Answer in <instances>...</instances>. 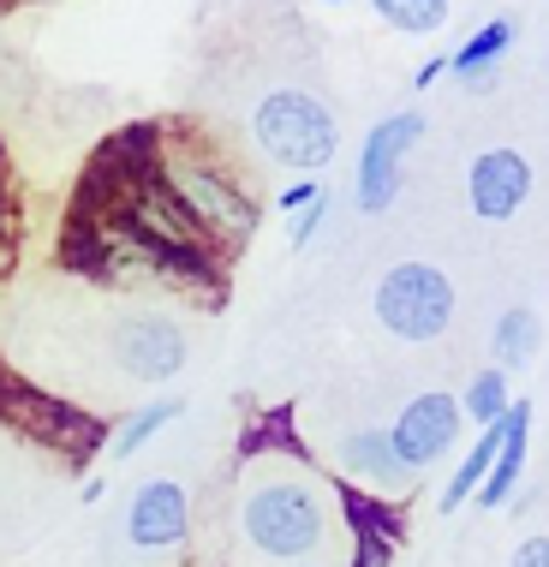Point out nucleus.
Listing matches in <instances>:
<instances>
[{"instance_id":"obj_1","label":"nucleus","mask_w":549,"mask_h":567,"mask_svg":"<svg viewBox=\"0 0 549 567\" xmlns=\"http://www.w3.org/2000/svg\"><path fill=\"white\" fill-rule=\"evenodd\" d=\"M239 538L281 567L311 561L329 538V496L304 472H269L239 496Z\"/></svg>"},{"instance_id":"obj_2","label":"nucleus","mask_w":549,"mask_h":567,"mask_svg":"<svg viewBox=\"0 0 549 567\" xmlns=\"http://www.w3.org/2000/svg\"><path fill=\"white\" fill-rule=\"evenodd\" d=\"M251 144L263 150L274 167H287V174H317V167H329L334 150H341V126H334V109L317 90L281 84L251 109Z\"/></svg>"},{"instance_id":"obj_3","label":"nucleus","mask_w":549,"mask_h":567,"mask_svg":"<svg viewBox=\"0 0 549 567\" xmlns=\"http://www.w3.org/2000/svg\"><path fill=\"white\" fill-rule=\"evenodd\" d=\"M156 174H162V186L186 204V216L197 221V234H204V239L246 245L257 234V221H263V216H257V197L239 186V179L227 174L216 156H204V150L174 144L156 162Z\"/></svg>"},{"instance_id":"obj_4","label":"nucleus","mask_w":549,"mask_h":567,"mask_svg":"<svg viewBox=\"0 0 549 567\" xmlns=\"http://www.w3.org/2000/svg\"><path fill=\"white\" fill-rule=\"evenodd\" d=\"M371 311H376V323L406 347L442 341L454 323V281L436 264H424V257H406V264L383 269V281H376V293H371Z\"/></svg>"},{"instance_id":"obj_5","label":"nucleus","mask_w":549,"mask_h":567,"mask_svg":"<svg viewBox=\"0 0 549 567\" xmlns=\"http://www.w3.org/2000/svg\"><path fill=\"white\" fill-rule=\"evenodd\" d=\"M418 137H424V114L418 109H401V114H389V120H376L371 132H364V144H359V174H353V204L364 209V216H383V209L401 197V167L406 156L418 150Z\"/></svg>"},{"instance_id":"obj_6","label":"nucleus","mask_w":549,"mask_h":567,"mask_svg":"<svg viewBox=\"0 0 549 567\" xmlns=\"http://www.w3.org/2000/svg\"><path fill=\"white\" fill-rule=\"evenodd\" d=\"M460 431H466L460 394L431 389V394H412V401L394 412L389 442H394V454H401V466H406V472H431V466H442V460L454 454Z\"/></svg>"},{"instance_id":"obj_7","label":"nucleus","mask_w":549,"mask_h":567,"mask_svg":"<svg viewBox=\"0 0 549 567\" xmlns=\"http://www.w3.org/2000/svg\"><path fill=\"white\" fill-rule=\"evenodd\" d=\"M0 419L19 424L24 436L49 442L54 454H90L102 442V424L90 412L54 401V394L30 389V382H0Z\"/></svg>"},{"instance_id":"obj_8","label":"nucleus","mask_w":549,"mask_h":567,"mask_svg":"<svg viewBox=\"0 0 549 567\" xmlns=\"http://www.w3.org/2000/svg\"><path fill=\"white\" fill-rule=\"evenodd\" d=\"M114 364L137 382H174L186 371V329L162 311H137L114 323Z\"/></svg>"},{"instance_id":"obj_9","label":"nucleus","mask_w":549,"mask_h":567,"mask_svg":"<svg viewBox=\"0 0 549 567\" xmlns=\"http://www.w3.org/2000/svg\"><path fill=\"white\" fill-rule=\"evenodd\" d=\"M191 538V496L179 478H149L132 489L126 544L132 549H179Z\"/></svg>"},{"instance_id":"obj_10","label":"nucleus","mask_w":549,"mask_h":567,"mask_svg":"<svg viewBox=\"0 0 549 567\" xmlns=\"http://www.w3.org/2000/svg\"><path fill=\"white\" fill-rule=\"evenodd\" d=\"M526 197H531V162L520 150H484V156L466 167V204L478 221L520 216Z\"/></svg>"},{"instance_id":"obj_11","label":"nucleus","mask_w":549,"mask_h":567,"mask_svg":"<svg viewBox=\"0 0 549 567\" xmlns=\"http://www.w3.org/2000/svg\"><path fill=\"white\" fill-rule=\"evenodd\" d=\"M334 460H341V478H353L364 489H376V496H401V489L412 484V472L401 466V454H394L389 431H353L341 436V449H334Z\"/></svg>"},{"instance_id":"obj_12","label":"nucleus","mask_w":549,"mask_h":567,"mask_svg":"<svg viewBox=\"0 0 549 567\" xmlns=\"http://www.w3.org/2000/svg\"><path fill=\"white\" fill-rule=\"evenodd\" d=\"M501 454H496V466H490V478H484L478 489V508H501V502L520 489L526 478V449H531V401H514L508 406V419H501Z\"/></svg>"},{"instance_id":"obj_13","label":"nucleus","mask_w":549,"mask_h":567,"mask_svg":"<svg viewBox=\"0 0 549 567\" xmlns=\"http://www.w3.org/2000/svg\"><path fill=\"white\" fill-rule=\"evenodd\" d=\"M501 419H508V412H501ZM501 424H490V431H478V442H472V449L454 460V472H448V484H442V502L436 508L442 514H460L472 496H478L484 489V478H490V466H496V454H501Z\"/></svg>"},{"instance_id":"obj_14","label":"nucleus","mask_w":549,"mask_h":567,"mask_svg":"<svg viewBox=\"0 0 549 567\" xmlns=\"http://www.w3.org/2000/svg\"><path fill=\"white\" fill-rule=\"evenodd\" d=\"M543 347V317L531 311V305H514V311L496 317V334H490V352H496V371H526L531 359H538Z\"/></svg>"},{"instance_id":"obj_15","label":"nucleus","mask_w":549,"mask_h":567,"mask_svg":"<svg viewBox=\"0 0 549 567\" xmlns=\"http://www.w3.org/2000/svg\"><path fill=\"white\" fill-rule=\"evenodd\" d=\"M514 37H520V24H514V19L478 24V30L460 42V49L448 54V72H460V79H472V72H496V60L514 49Z\"/></svg>"},{"instance_id":"obj_16","label":"nucleus","mask_w":549,"mask_h":567,"mask_svg":"<svg viewBox=\"0 0 549 567\" xmlns=\"http://www.w3.org/2000/svg\"><path fill=\"white\" fill-rule=\"evenodd\" d=\"M179 412H186V406H179L174 394H167V401H149V406L126 412V419H120V431H114V442H108V449H114L120 460H132L137 449H149V442H156V436L167 431V424L179 419Z\"/></svg>"},{"instance_id":"obj_17","label":"nucleus","mask_w":549,"mask_h":567,"mask_svg":"<svg viewBox=\"0 0 549 567\" xmlns=\"http://www.w3.org/2000/svg\"><path fill=\"white\" fill-rule=\"evenodd\" d=\"M508 406H514V394H508V377H501L496 364H484V371L466 382V394H460L466 424H478V431H490V424H501V412H508Z\"/></svg>"},{"instance_id":"obj_18","label":"nucleus","mask_w":549,"mask_h":567,"mask_svg":"<svg viewBox=\"0 0 549 567\" xmlns=\"http://www.w3.org/2000/svg\"><path fill=\"white\" fill-rule=\"evenodd\" d=\"M371 12L389 30H401V37H431V30L448 19V0H376Z\"/></svg>"},{"instance_id":"obj_19","label":"nucleus","mask_w":549,"mask_h":567,"mask_svg":"<svg viewBox=\"0 0 549 567\" xmlns=\"http://www.w3.org/2000/svg\"><path fill=\"white\" fill-rule=\"evenodd\" d=\"M329 209H334V197L323 192V197H317V204H304L299 209V216H293V234H287V245H293V251H304V245H311L317 239V227H323L329 221Z\"/></svg>"},{"instance_id":"obj_20","label":"nucleus","mask_w":549,"mask_h":567,"mask_svg":"<svg viewBox=\"0 0 549 567\" xmlns=\"http://www.w3.org/2000/svg\"><path fill=\"white\" fill-rule=\"evenodd\" d=\"M508 567H549V532H531V538L514 544Z\"/></svg>"},{"instance_id":"obj_21","label":"nucleus","mask_w":549,"mask_h":567,"mask_svg":"<svg viewBox=\"0 0 549 567\" xmlns=\"http://www.w3.org/2000/svg\"><path fill=\"white\" fill-rule=\"evenodd\" d=\"M317 197H323V186H317V179H293V186L281 192V209H287V216H299V209L317 204Z\"/></svg>"},{"instance_id":"obj_22","label":"nucleus","mask_w":549,"mask_h":567,"mask_svg":"<svg viewBox=\"0 0 549 567\" xmlns=\"http://www.w3.org/2000/svg\"><path fill=\"white\" fill-rule=\"evenodd\" d=\"M442 72H448V60H424V66H418V79H412V84H418V90H431V84L442 79Z\"/></svg>"},{"instance_id":"obj_23","label":"nucleus","mask_w":549,"mask_h":567,"mask_svg":"<svg viewBox=\"0 0 549 567\" xmlns=\"http://www.w3.org/2000/svg\"><path fill=\"white\" fill-rule=\"evenodd\" d=\"M472 96H484V90H496V72H472V79H460Z\"/></svg>"},{"instance_id":"obj_24","label":"nucleus","mask_w":549,"mask_h":567,"mask_svg":"<svg viewBox=\"0 0 549 567\" xmlns=\"http://www.w3.org/2000/svg\"><path fill=\"white\" fill-rule=\"evenodd\" d=\"M102 489H108V478H84L79 496H84V502H102Z\"/></svg>"},{"instance_id":"obj_25","label":"nucleus","mask_w":549,"mask_h":567,"mask_svg":"<svg viewBox=\"0 0 549 567\" xmlns=\"http://www.w3.org/2000/svg\"><path fill=\"white\" fill-rule=\"evenodd\" d=\"M299 567H323V561H299Z\"/></svg>"}]
</instances>
